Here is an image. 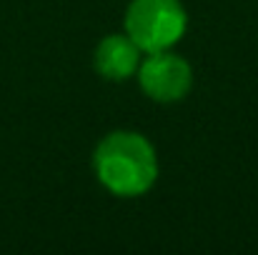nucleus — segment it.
I'll return each mask as SVG.
<instances>
[{"instance_id": "1", "label": "nucleus", "mask_w": 258, "mask_h": 255, "mask_svg": "<svg viewBox=\"0 0 258 255\" xmlns=\"http://www.w3.org/2000/svg\"><path fill=\"white\" fill-rule=\"evenodd\" d=\"M95 180L115 198H141L158 180L156 145L138 130H110L93 148Z\"/></svg>"}, {"instance_id": "2", "label": "nucleus", "mask_w": 258, "mask_h": 255, "mask_svg": "<svg viewBox=\"0 0 258 255\" xmlns=\"http://www.w3.org/2000/svg\"><path fill=\"white\" fill-rule=\"evenodd\" d=\"M125 35L146 53L175 48L188 30L180 0H131L123 18Z\"/></svg>"}, {"instance_id": "3", "label": "nucleus", "mask_w": 258, "mask_h": 255, "mask_svg": "<svg viewBox=\"0 0 258 255\" xmlns=\"http://www.w3.org/2000/svg\"><path fill=\"white\" fill-rule=\"evenodd\" d=\"M136 78L148 100L171 105V103H180L190 93L193 68L183 55L168 48V50L146 53V58H141Z\"/></svg>"}, {"instance_id": "4", "label": "nucleus", "mask_w": 258, "mask_h": 255, "mask_svg": "<svg viewBox=\"0 0 258 255\" xmlns=\"http://www.w3.org/2000/svg\"><path fill=\"white\" fill-rule=\"evenodd\" d=\"M141 58H143V50L125 33H110L95 45L93 68L103 80L123 83L138 73Z\"/></svg>"}]
</instances>
